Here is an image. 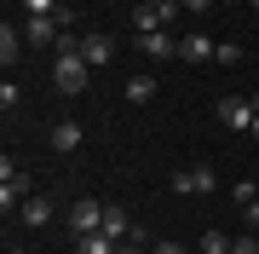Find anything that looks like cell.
I'll return each mask as SVG.
<instances>
[{
    "instance_id": "22",
    "label": "cell",
    "mask_w": 259,
    "mask_h": 254,
    "mask_svg": "<svg viewBox=\"0 0 259 254\" xmlns=\"http://www.w3.org/2000/svg\"><path fill=\"white\" fill-rule=\"evenodd\" d=\"M242 226H248V231L259 226V202H248V208H242Z\"/></svg>"
},
{
    "instance_id": "27",
    "label": "cell",
    "mask_w": 259,
    "mask_h": 254,
    "mask_svg": "<svg viewBox=\"0 0 259 254\" xmlns=\"http://www.w3.org/2000/svg\"><path fill=\"white\" fill-rule=\"evenodd\" d=\"M6 254H29V248H6Z\"/></svg>"
},
{
    "instance_id": "2",
    "label": "cell",
    "mask_w": 259,
    "mask_h": 254,
    "mask_svg": "<svg viewBox=\"0 0 259 254\" xmlns=\"http://www.w3.org/2000/svg\"><path fill=\"white\" fill-rule=\"evenodd\" d=\"M64 226H69L75 237H93V231H104V202H93V197H81V202H69V214H64Z\"/></svg>"
},
{
    "instance_id": "6",
    "label": "cell",
    "mask_w": 259,
    "mask_h": 254,
    "mask_svg": "<svg viewBox=\"0 0 259 254\" xmlns=\"http://www.w3.org/2000/svg\"><path fill=\"white\" fill-rule=\"evenodd\" d=\"M104 237H115V243H133V237H139V226L127 220L121 202H104Z\"/></svg>"
},
{
    "instance_id": "11",
    "label": "cell",
    "mask_w": 259,
    "mask_h": 254,
    "mask_svg": "<svg viewBox=\"0 0 259 254\" xmlns=\"http://www.w3.org/2000/svg\"><path fill=\"white\" fill-rule=\"evenodd\" d=\"M23 41H29L23 29H12V23L0 29V64H6V69H12V64H18V58H23Z\"/></svg>"
},
{
    "instance_id": "21",
    "label": "cell",
    "mask_w": 259,
    "mask_h": 254,
    "mask_svg": "<svg viewBox=\"0 0 259 254\" xmlns=\"http://www.w3.org/2000/svg\"><path fill=\"white\" fill-rule=\"evenodd\" d=\"M150 254H190L185 243H173V237H167V243H156V248H150Z\"/></svg>"
},
{
    "instance_id": "4",
    "label": "cell",
    "mask_w": 259,
    "mask_h": 254,
    "mask_svg": "<svg viewBox=\"0 0 259 254\" xmlns=\"http://www.w3.org/2000/svg\"><path fill=\"white\" fill-rule=\"evenodd\" d=\"M213 185H219V173H213V168H185V173H173V191H179V197H207Z\"/></svg>"
},
{
    "instance_id": "13",
    "label": "cell",
    "mask_w": 259,
    "mask_h": 254,
    "mask_svg": "<svg viewBox=\"0 0 259 254\" xmlns=\"http://www.w3.org/2000/svg\"><path fill=\"white\" fill-rule=\"evenodd\" d=\"M18 220H23V226H47V220H52V202H47V197H23Z\"/></svg>"
},
{
    "instance_id": "14",
    "label": "cell",
    "mask_w": 259,
    "mask_h": 254,
    "mask_svg": "<svg viewBox=\"0 0 259 254\" xmlns=\"http://www.w3.org/2000/svg\"><path fill=\"white\" fill-rule=\"evenodd\" d=\"M75 254H121V243L104 237V231H93V237H75Z\"/></svg>"
},
{
    "instance_id": "17",
    "label": "cell",
    "mask_w": 259,
    "mask_h": 254,
    "mask_svg": "<svg viewBox=\"0 0 259 254\" xmlns=\"http://www.w3.org/2000/svg\"><path fill=\"white\" fill-rule=\"evenodd\" d=\"M231 254H259V237H253V231H242V237H231Z\"/></svg>"
},
{
    "instance_id": "3",
    "label": "cell",
    "mask_w": 259,
    "mask_h": 254,
    "mask_svg": "<svg viewBox=\"0 0 259 254\" xmlns=\"http://www.w3.org/2000/svg\"><path fill=\"white\" fill-rule=\"evenodd\" d=\"M253 116H259V110H253V98H236V93H225V98H219V122L231 127V133H248V127H253Z\"/></svg>"
},
{
    "instance_id": "20",
    "label": "cell",
    "mask_w": 259,
    "mask_h": 254,
    "mask_svg": "<svg viewBox=\"0 0 259 254\" xmlns=\"http://www.w3.org/2000/svg\"><path fill=\"white\" fill-rule=\"evenodd\" d=\"M18 98H23L18 81H0V104H6V110H18Z\"/></svg>"
},
{
    "instance_id": "25",
    "label": "cell",
    "mask_w": 259,
    "mask_h": 254,
    "mask_svg": "<svg viewBox=\"0 0 259 254\" xmlns=\"http://www.w3.org/2000/svg\"><path fill=\"white\" fill-rule=\"evenodd\" d=\"M121 254H144V243H121Z\"/></svg>"
},
{
    "instance_id": "26",
    "label": "cell",
    "mask_w": 259,
    "mask_h": 254,
    "mask_svg": "<svg viewBox=\"0 0 259 254\" xmlns=\"http://www.w3.org/2000/svg\"><path fill=\"white\" fill-rule=\"evenodd\" d=\"M144 6H167V0H144Z\"/></svg>"
},
{
    "instance_id": "28",
    "label": "cell",
    "mask_w": 259,
    "mask_h": 254,
    "mask_svg": "<svg viewBox=\"0 0 259 254\" xmlns=\"http://www.w3.org/2000/svg\"><path fill=\"white\" fill-rule=\"evenodd\" d=\"M248 6H259V0H248Z\"/></svg>"
},
{
    "instance_id": "23",
    "label": "cell",
    "mask_w": 259,
    "mask_h": 254,
    "mask_svg": "<svg viewBox=\"0 0 259 254\" xmlns=\"http://www.w3.org/2000/svg\"><path fill=\"white\" fill-rule=\"evenodd\" d=\"M179 6H185V12H207L213 0H179Z\"/></svg>"
},
{
    "instance_id": "15",
    "label": "cell",
    "mask_w": 259,
    "mask_h": 254,
    "mask_svg": "<svg viewBox=\"0 0 259 254\" xmlns=\"http://www.w3.org/2000/svg\"><path fill=\"white\" fill-rule=\"evenodd\" d=\"M156 98V76H133L127 81V104H150Z\"/></svg>"
},
{
    "instance_id": "18",
    "label": "cell",
    "mask_w": 259,
    "mask_h": 254,
    "mask_svg": "<svg viewBox=\"0 0 259 254\" xmlns=\"http://www.w3.org/2000/svg\"><path fill=\"white\" fill-rule=\"evenodd\" d=\"M213 58H219V64H242V47H236V41H219V52H213Z\"/></svg>"
},
{
    "instance_id": "8",
    "label": "cell",
    "mask_w": 259,
    "mask_h": 254,
    "mask_svg": "<svg viewBox=\"0 0 259 254\" xmlns=\"http://www.w3.org/2000/svg\"><path fill=\"white\" fill-rule=\"evenodd\" d=\"M81 139H87L81 122H58V127H52V151H58V156H75V151H81Z\"/></svg>"
},
{
    "instance_id": "10",
    "label": "cell",
    "mask_w": 259,
    "mask_h": 254,
    "mask_svg": "<svg viewBox=\"0 0 259 254\" xmlns=\"http://www.w3.org/2000/svg\"><path fill=\"white\" fill-rule=\"evenodd\" d=\"M81 58H87V64H110V58H115V41L110 35H81Z\"/></svg>"
},
{
    "instance_id": "19",
    "label": "cell",
    "mask_w": 259,
    "mask_h": 254,
    "mask_svg": "<svg viewBox=\"0 0 259 254\" xmlns=\"http://www.w3.org/2000/svg\"><path fill=\"white\" fill-rule=\"evenodd\" d=\"M231 197H236V202H242V208H248V202H259V185H253V179H242V185H236V191H231Z\"/></svg>"
},
{
    "instance_id": "5",
    "label": "cell",
    "mask_w": 259,
    "mask_h": 254,
    "mask_svg": "<svg viewBox=\"0 0 259 254\" xmlns=\"http://www.w3.org/2000/svg\"><path fill=\"white\" fill-rule=\"evenodd\" d=\"M133 47L144 58H179V35H167V29H144V35H133Z\"/></svg>"
},
{
    "instance_id": "12",
    "label": "cell",
    "mask_w": 259,
    "mask_h": 254,
    "mask_svg": "<svg viewBox=\"0 0 259 254\" xmlns=\"http://www.w3.org/2000/svg\"><path fill=\"white\" fill-rule=\"evenodd\" d=\"M23 35H29V41H52V47H58L64 23H58V18H23Z\"/></svg>"
},
{
    "instance_id": "7",
    "label": "cell",
    "mask_w": 259,
    "mask_h": 254,
    "mask_svg": "<svg viewBox=\"0 0 259 254\" xmlns=\"http://www.w3.org/2000/svg\"><path fill=\"white\" fill-rule=\"evenodd\" d=\"M213 52H219V41H207V35H179V58H185V64H207Z\"/></svg>"
},
{
    "instance_id": "24",
    "label": "cell",
    "mask_w": 259,
    "mask_h": 254,
    "mask_svg": "<svg viewBox=\"0 0 259 254\" xmlns=\"http://www.w3.org/2000/svg\"><path fill=\"white\" fill-rule=\"evenodd\" d=\"M253 110H259V104H253ZM248 139H253V144H259V116H253V127H248Z\"/></svg>"
},
{
    "instance_id": "16",
    "label": "cell",
    "mask_w": 259,
    "mask_h": 254,
    "mask_svg": "<svg viewBox=\"0 0 259 254\" xmlns=\"http://www.w3.org/2000/svg\"><path fill=\"white\" fill-rule=\"evenodd\" d=\"M202 254H231V237H225L219 226H213V231H202Z\"/></svg>"
},
{
    "instance_id": "1",
    "label": "cell",
    "mask_w": 259,
    "mask_h": 254,
    "mask_svg": "<svg viewBox=\"0 0 259 254\" xmlns=\"http://www.w3.org/2000/svg\"><path fill=\"white\" fill-rule=\"evenodd\" d=\"M87 69H93V64L81 58V35H58V69H52V87L75 98V93L87 87Z\"/></svg>"
},
{
    "instance_id": "9",
    "label": "cell",
    "mask_w": 259,
    "mask_h": 254,
    "mask_svg": "<svg viewBox=\"0 0 259 254\" xmlns=\"http://www.w3.org/2000/svg\"><path fill=\"white\" fill-rule=\"evenodd\" d=\"M23 12H29V18H58V23H64V29L75 23V12L64 6V0H23Z\"/></svg>"
}]
</instances>
